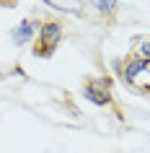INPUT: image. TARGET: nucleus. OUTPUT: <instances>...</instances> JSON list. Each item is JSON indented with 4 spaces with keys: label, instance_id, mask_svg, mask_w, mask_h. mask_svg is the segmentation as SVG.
<instances>
[{
    "label": "nucleus",
    "instance_id": "39448f33",
    "mask_svg": "<svg viewBox=\"0 0 150 153\" xmlns=\"http://www.w3.org/2000/svg\"><path fill=\"white\" fill-rule=\"evenodd\" d=\"M93 8L103 16H114L119 8V0H93Z\"/></svg>",
    "mask_w": 150,
    "mask_h": 153
},
{
    "label": "nucleus",
    "instance_id": "20e7f679",
    "mask_svg": "<svg viewBox=\"0 0 150 153\" xmlns=\"http://www.w3.org/2000/svg\"><path fill=\"white\" fill-rule=\"evenodd\" d=\"M36 31H39V24L31 21V18H26V21H21V24L10 31V39H13V44L24 47V44H29V42L36 36Z\"/></svg>",
    "mask_w": 150,
    "mask_h": 153
},
{
    "label": "nucleus",
    "instance_id": "7ed1b4c3",
    "mask_svg": "<svg viewBox=\"0 0 150 153\" xmlns=\"http://www.w3.org/2000/svg\"><path fill=\"white\" fill-rule=\"evenodd\" d=\"M83 96L96 106H109L111 104V88L103 78H91L83 86Z\"/></svg>",
    "mask_w": 150,
    "mask_h": 153
},
{
    "label": "nucleus",
    "instance_id": "f257e3e1",
    "mask_svg": "<svg viewBox=\"0 0 150 153\" xmlns=\"http://www.w3.org/2000/svg\"><path fill=\"white\" fill-rule=\"evenodd\" d=\"M62 42V26L57 21H44L36 34V44H34V55L36 57H52L57 44Z\"/></svg>",
    "mask_w": 150,
    "mask_h": 153
},
{
    "label": "nucleus",
    "instance_id": "f03ea898",
    "mask_svg": "<svg viewBox=\"0 0 150 153\" xmlns=\"http://www.w3.org/2000/svg\"><path fill=\"white\" fill-rule=\"evenodd\" d=\"M122 81L134 86V88H140V91H145V94H150V62L140 60L137 55L129 57L124 62V68H122Z\"/></svg>",
    "mask_w": 150,
    "mask_h": 153
},
{
    "label": "nucleus",
    "instance_id": "423d86ee",
    "mask_svg": "<svg viewBox=\"0 0 150 153\" xmlns=\"http://www.w3.org/2000/svg\"><path fill=\"white\" fill-rule=\"evenodd\" d=\"M137 57L150 62V42H140V47H137Z\"/></svg>",
    "mask_w": 150,
    "mask_h": 153
}]
</instances>
